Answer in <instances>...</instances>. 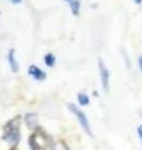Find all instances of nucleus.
<instances>
[{
    "instance_id": "9d476101",
    "label": "nucleus",
    "mask_w": 142,
    "mask_h": 150,
    "mask_svg": "<svg viewBox=\"0 0 142 150\" xmlns=\"http://www.w3.org/2000/svg\"><path fill=\"white\" fill-rule=\"evenodd\" d=\"M122 54H124V59H125V62H126V65H127V68H131V62H130V59H129V56H127V54L125 53V51H122Z\"/></svg>"
},
{
    "instance_id": "f8f14e48",
    "label": "nucleus",
    "mask_w": 142,
    "mask_h": 150,
    "mask_svg": "<svg viewBox=\"0 0 142 150\" xmlns=\"http://www.w3.org/2000/svg\"><path fill=\"white\" fill-rule=\"evenodd\" d=\"M138 65H140V70L142 71V55L138 58Z\"/></svg>"
},
{
    "instance_id": "20e7f679",
    "label": "nucleus",
    "mask_w": 142,
    "mask_h": 150,
    "mask_svg": "<svg viewBox=\"0 0 142 150\" xmlns=\"http://www.w3.org/2000/svg\"><path fill=\"white\" fill-rule=\"evenodd\" d=\"M27 73H29L30 76L34 79V80L36 81H42L46 79V73L44 71V70H41L39 67H36V65L31 64L29 69H27Z\"/></svg>"
},
{
    "instance_id": "2eb2a0df",
    "label": "nucleus",
    "mask_w": 142,
    "mask_h": 150,
    "mask_svg": "<svg viewBox=\"0 0 142 150\" xmlns=\"http://www.w3.org/2000/svg\"><path fill=\"white\" fill-rule=\"evenodd\" d=\"M10 150H16V148H15V146H13V148H11Z\"/></svg>"
},
{
    "instance_id": "f3484780",
    "label": "nucleus",
    "mask_w": 142,
    "mask_h": 150,
    "mask_svg": "<svg viewBox=\"0 0 142 150\" xmlns=\"http://www.w3.org/2000/svg\"><path fill=\"white\" fill-rule=\"evenodd\" d=\"M0 14H1V11H0Z\"/></svg>"
},
{
    "instance_id": "f257e3e1",
    "label": "nucleus",
    "mask_w": 142,
    "mask_h": 150,
    "mask_svg": "<svg viewBox=\"0 0 142 150\" xmlns=\"http://www.w3.org/2000/svg\"><path fill=\"white\" fill-rule=\"evenodd\" d=\"M21 134H20V118L16 116V118L11 119L10 121H8L4 126V135L3 139L5 140L6 143H9L11 146H16L20 142Z\"/></svg>"
},
{
    "instance_id": "6e6552de",
    "label": "nucleus",
    "mask_w": 142,
    "mask_h": 150,
    "mask_svg": "<svg viewBox=\"0 0 142 150\" xmlns=\"http://www.w3.org/2000/svg\"><path fill=\"white\" fill-rule=\"evenodd\" d=\"M77 103H79V105H81V106H86L90 104V98L87 94H85V93H79L77 94Z\"/></svg>"
},
{
    "instance_id": "4468645a",
    "label": "nucleus",
    "mask_w": 142,
    "mask_h": 150,
    "mask_svg": "<svg viewBox=\"0 0 142 150\" xmlns=\"http://www.w3.org/2000/svg\"><path fill=\"white\" fill-rule=\"evenodd\" d=\"M134 3L136 4V5H141V4H142V0H134Z\"/></svg>"
},
{
    "instance_id": "f03ea898",
    "label": "nucleus",
    "mask_w": 142,
    "mask_h": 150,
    "mask_svg": "<svg viewBox=\"0 0 142 150\" xmlns=\"http://www.w3.org/2000/svg\"><path fill=\"white\" fill-rule=\"evenodd\" d=\"M67 108H69V110L75 115V118L77 119L79 124L81 125V128L84 129L85 133H86L89 137L93 138V133H92V130H91V125H90V121H89V119H87L86 114H85V112H84L81 109H80V108H77L75 104H72V103H69Z\"/></svg>"
},
{
    "instance_id": "dca6fc26",
    "label": "nucleus",
    "mask_w": 142,
    "mask_h": 150,
    "mask_svg": "<svg viewBox=\"0 0 142 150\" xmlns=\"http://www.w3.org/2000/svg\"><path fill=\"white\" fill-rule=\"evenodd\" d=\"M65 1H69V3H71V1H72V0H65Z\"/></svg>"
},
{
    "instance_id": "1a4fd4ad",
    "label": "nucleus",
    "mask_w": 142,
    "mask_h": 150,
    "mask_svg": "<svg viewBox=\"0 0 142 150\" xmlns=\"http://www.w3.org/2000/svg\"><path fill=\"white\" fill-rule=\"evenodd\" d=\"M44 62L45 64L47 65L49 68H53L54 65H55V62H56V58H55V55L54 54H51V53H47L45 56H44Z\"/></svg>"
},
{
    "instance_id": "ddd939ff",
    "label": "nucleus",
    "mask_w": 142,
    "mask_h": 150,
    "mask_svg": "<svg viewBox=\"0 0 142 150\" xmlns=\"http://www.w3.org/2000/svg\"><path fill=\"white\" fill-rule=\"evenodd\" d=\"M10 1H11L13 4H15V5H16V4H20V3H21V0H10Z\"/></svg>"
},
{
    "instance_id": "39448f33",
    "label": "nucleus",
    "mask_w": 142,
    "mask_h": 150,
    "mask_svg": "<svg viewBox=\"0 0 142 150\" xmlns=\"http://www.w3.org/2000/svg\"><path fill=\"white\" fill-rule=\"evenodd\" d=\"M8 63L10 65V69L13 73H18L19 71V63L15 58V50L10 49L8 53Z\"/></svg>"
},
{
    "instance_id": "423d86ee",
    "label": "nucleus",
    "mask_w": 142,
    "mask_h": 150,
    "mask_svg": "<svg viewBox=\"0 0 142 150\" xmlns=\"http://www.w3.org/2000/svg\"><path fill=\"white\" fill-rule=\"evenodd\" d=\"M24 119H25L27 128H30V129L37 128V115L35 112H26L25 116H24Z\"/></svg>"
},
{
    "instance_id": "0eeeda50",
    "label": "nucleus",
    "mask_w": 142,
    "mask_h": 150,
    "mask_svg": "<svg viewBox=\"0 0 142 150\" xmlns=\"http://www.w3.org/2000/svg\"><path fill=\"white\" fill-rule=\"evenodd\" d=\"M80 8H81V3H80V0H72V1L70 3V9H71V13H72V15L77 16L80 14Z\"/></svg>"
},
{
    "instance_id": "7ed1b4c3",
    "label": "nucleus",
    "mask_w": 142,
    "mask_h": 150,
    "mask_svg": "<svg viewBox=\"0 0 142 150\" xmlns=\"http://www.w3.org/2000/svg\"><path fill=\"white\" fill-rule=\"evenodd\" d=\"M98 70H100L102 89L105 91H108V89H110V71H108V69L106 68V65L103 64V62L101 59L98 60Z\"/></svg>"
},
{
    "instance_id": "9b49d317",
    "label": "nucleus",
    "mask_w": 142,
    "mask_h": 150,
    "mask_svg": "<svg viewBox=\"0 0 142 150\" xmlns=\"http://www.w3.org/2000/svg\"><path fill=\"white\" fill-rule=\"evenodd\" d=\"M137 135H138V138L141 140V144H142V124L138 125V128H137Z\"/></svg>"
}]
</instances>
